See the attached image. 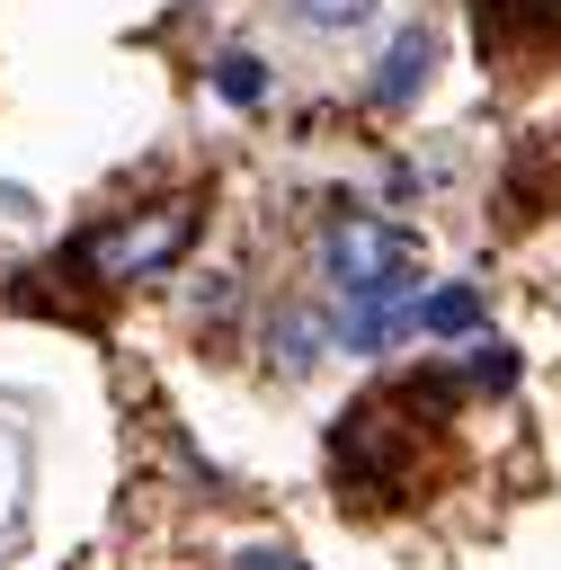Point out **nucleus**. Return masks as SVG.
I'll list each match as a JSON object with an SVG mask.
<instances>
[{"label": "nucleus", "mask_w": 561, "mask_h": 570, "mask_svg": "<svg viewBox=\"0 0 561 570\" xmlns=\"http://www.w3.org/2000/svg\"><path fill=\"white\" fill-rule=\"evenodd\" d=\"M187 232H196V205L169 196L151 223H116V232H98V240H89V267H98V276H151V267H169V258L187 249Z\"/></svg>", "instance_id": "f257e3e1"}, {"label": "nucleus", "mask_w": 561, "mask_h": 570, "mask_svg": "<svg viewBox=\"0 0 561 570\" xmlns=\"http://www.w3.org/2000/svg\"><path fill=\"white\" fill-rule=\"evenodd\" d=\"M410 258H419V240H410L401 223H365V214L329 223V240H321V267H329L338 294H365L374 276H392V267H410Z\"/></svg>", "instance_id": "f03ea898"}, {"label": "nucleus", "mask_w": 561, "mask_h": 570, "mask_svg": "<svg viewBox=\"0 0 561 570\" xmlns=\"http://www.w3.org/2000/svg\"><path fill=\"white\" fill-rule=\"evenodd\" d=\"M427 62H436V36H427V27H410V36L383 53V71H374V98H383V107H410V98L427 89Z\"/></svg>", "instance_id": "7ed1b4c3"}, {"label": "nucleus", "mask_w": 561, "mask_h": 570, "mask_svg": "<svg viewBox=\"0 0 561 570\" xmlns=\"http://www.w3.org/2000/svg\"><path fill=\"white\" fill-rule=\"evenodd\" d=\"M472 321H481V294H472V285H445V294H419V330H427V338H463Z\"/></svg>", "instance_id": "20e7f679"}, {"label": "nucleus", "mask_w": 561, "mask_h": 570, "mask_svg": "<svg viewBox=\"0 0 561 570\" xmlns=\"http://www.w3.org/2000/svg\"><path fill=\"white\" fill-rule=\"evenodd\" d=\"M294 27H312V36H356L365 18H374V0H276Z\"/></svg>", "instance_id": "39448f33"}, {"label": "nucleus", "mask_w": 561, "mask_h": 570, "mask_svg": "<svg viewBox=\"0 0 561 570\" xmlns=\"http://www.w3.org/2000/svg\"><path fill=\"white\" fill-rule=\"evenodd\" d=\"M214 89H223L232 107H258V98H267V71H258V53H223V62H214Z\"/></svg>", "instance_id": "423d86ee"}, {"label": "nucleus", "mask_w": 561, "mask_h": 570, "mask_svg": "<svg viewBox=\"0 0 561 570\" xmlns=\"http://www.w3.org/2000/svg\"><path fill=\"white\" fill-rule=\"evenodd\" d=\"M249 570H285V552H249Z\"/></svg>", "instance_id": "0eeeda50"}]
</instances>
